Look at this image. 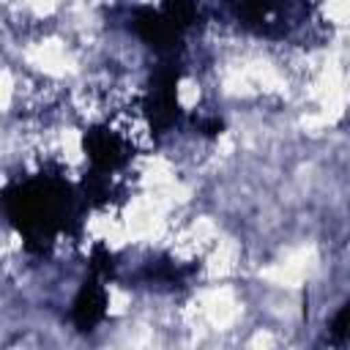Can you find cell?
Returning <instances> with one entry per match:
<instances>
[{
    "instance_id": "obj_3",
    "label": "cell",
    "mask_w": 350,
    "mask_h": 350,
    "mask_svg": "<svg viewBox=\"0 0 350 350\" xmlns=\"http://www.w3.org/2000/svg\"><path fill=\"white\" fill-rule=\"evenodd\" d=\"M178 77H180V66L175 60H161L148 82L145 90V118L150 123V131L156 134H167L170 129H175L178 118H180V107H178Z\"/></svg>"
},
{
    "instance_id": "obj_4",
    "label": "cell",
    "mask_w": 350,
    "mask_h": 350,
    "mask_svg": "<svg viewBox=\"0 0 350 350\" xmlns=\"http://www.w3.org/2000/svg\"><path fill=\"white\" fill-rule=\"evenodd\" d=\"M328 339L334 345H350V301L328 323Z\"/></svg>"
},
{
    "instance_id": "obj_2",
    "label": "cell",
    "mask_w": 350,
    "mask_h": 350,
    "mask_svg": "<svg viewBox=\"0 0 350 350\" xmlns=\"http://www.w3.org/2000/svg\"><path fill=\"white\" fill-rule=\"evenodd\" d=\"M232 16L257 36L287 38L312 19V5L309 0H232Z\"/></svg>"
},
{
    "instance_id": "obj_1",
    "label": "cell",
    "mask_w": 350,
    "mask_h": 350,
    "mask_svg": "<svg viewBox=\"0 0 350 350\" xmlns=\"http://www.w3.org/2000/svg\"><path fill=\"white\" fill-rule=\"evenodd\" d=\"M88 205L85 189L60 172H38L5 189L8 221L36 254L49 252L63 235H77Z\"/></svg>"
}]
</instances>
